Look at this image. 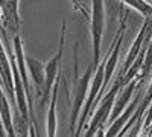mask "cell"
<instances>
[{
	"label": "cell",
	"instance_id": "6da1fadb",
	"mask_svg": "<svg viewBox=\"0 0 152 137\" xmlns=\"http://www.w3.org/2000/svg\"><path fill=\"white\" fill-rule=\"evenodd\" d=\"M122 79H123V73L120 70L116 81L113 82L111 89L107 92V95L104 97H99L97 108L93 110V116H91L90 122H88V128L84 131V136H94V134L104 136V123L108 120V117L111 114V110H113V105L116 102V96L123 87Z\"/></svg>",
	"mask_w": 152,
	"mask_h": 137
},
{
	"label": "cell",
	"instance_id": "7a4b0ae2",
	"mask_svg": "<svg viewBox=\"0 0 152 137\" xmlns=\"http://www.w3.org/2000/svg\"><path fill=\"white\" fill-rule=\"evenodd\" d=\"M66 29L67 24L66 20H62V29H61V41H59V47L56 53L50 58L47 63L44 64V73H46V82H44V90L41 95V101H40V107L43 108L47 102L49 97L52 95L53 85L58 79V76L61 75V61H62V52H64V40H66Z\"/></svg>",
	"mask_w": 152,
	"mask_h": 137
},
{
	"label": "cell",
	"instance_id": "3957f363",
	"mask_svg": "<svg viewBox=\"0 0 152 137\" xmlns=\"http://www.w3.org/2000/svg\"><path fill=\"white\" fill-rule=\"evenodd\" d=\"M105 31V2L104 0H91V18H90V32H91V46H93V64L94 67L100 63V43Z\"/></svg>",
	"mask_w": 152,
	"mask_h": 137
},
{
	"label": "cell",
	"instance_id": "277c9868",
	"mask_svg": "<svg viewBox=\"0 0 152 137\" xmlns=\"http://www.w3.org/2000/svg\"><path fill=\"white\" fill-rule=\"evenodd\" d=\"M94 69L96 67L91 61L82 76L79 79L76 78V93H75L73 102H72V113H70V131H72V134H75V131H76V123H78L79 113L82 111V107L85 104V99L88 95V87H90L91 75L94 73Z\"/></svg>",
	"mask_w": 152,
	"mask_h": 137
},
{
	"label": "cell",
	"instance_id": "5b68a950",
	"mask_svg": "<svg viewBox=\"0 0 152 137\" xmlns=\"http://www.w3.org/2000/svg\"><path fill=\"white\" fill-rule=\"evenodd\" d=\"M104 70H105V61L99 63V66L94 69V75H93V82H91V90H88L87 99H85V104H84V110L81 111V116L78 119V128H76L75 134L79 136L81 133H84V125L87 119L91 116L93 113V105L96 102V97L97 95L102 90V85H104Z\"/></svg>",
	"mask_w": 152,
	"mask_h": 137
},
{
	"label": "cell",
	"instance_id": "8992f818",
	"mask_svg": "<svg viewBox=\"0 0 152 137\" xmlns=\"http://www.w3.org/2000/svg\"><path fill=\"white\" fill-rule=\"evenodd\" d=\"M125 15H122V20H120V28L116 34L113 40V44H111V55L105 59V70H104V85H102V90H105L114 72H116V66L119 63V53H120V44H122V40H123V34H125ZM100 90V92H102Z\"/></svg>",
	"mask_w": 152,
	"mask_h": 137
},
{
	"label": "cell",
	"instance_id": "52a82bcc",
	"mask_svg": "<svg viewBox=\"0 0 152 137\" xmlns=\"http://www.w3.org/2000/svg\"><path fill=\"white\" fill-rule=\"evenodd\" d=\"M14 53H15V64H17V69H18V73H20L24 92H26V96H28V104H29V108H31V119H32V123L35 125V116H34V111H32V95H31V87H29V82H28V73H26V69H28L26 55L23 53L21 38H20L18 34L14 35Z\"/></svg>",
	"mask_w": 152,
	"mask_h": 137
},
{
	"label": "cell",
	"instance_id": "ba28073f",
	"mask_svg": "<svg viewBox=\"0 0 152 137\" xmlns=\"http://www.w3.org/2000/svg\"><path fill=\"white\" fill-rule=\"evenodd\" d=\"M138 85H137V78H134L132 81H129L126 85H123L120 92L117 93L116 96V102H114L113 105V110H111V114L108 117V123H111L116 117H119L122 114V111L126 108V105H128L131 102V99L134 96V93L137 92Z\"/></svg>",
	"mask_w": 152,
	"mask_h": 137
},
{
	"label": "cell",
	"instance_id": "9c48e42d",
	"mask_svg": "<svg viewBox=\"0 0 152 137\" xmlns=\"http://www.w3.org/2000/svg\"><path fill=\"white\" fill-rule=\"evenodd\" d=\"M142 97H143L142 93H137V95L131 99V102L126 105V108L122 111V114H120L119 117H116V119L110 123V128L104 133V136H117V134H120L122 128L126 125V122L131 119V116L134 114V111L137 110L138 104H140V101H142Z\"/></svg>",
	"mask_w": 152,
	"mask_h": 137
},
{
	"label": "cell",
	"instance_id": "30bf717a",
	"mask_svg": "<svg viewBox=\"0 0 152 137\" xmlns=\"http://www.w3.org/2000/svg\"><path fill=\"white\" fill-rule=\"evenodd\" d=\"M26 66L31 72V76L35 84V93L38 97H41L44 90V82H46V73H44V64L32 56L26 55Z\"/></svg>",
	"mask_w": 152,
	"mask_h": 137
},
{
	"label": "cell",
	"instance_id": "8fae6325",
	"mask_svg": "<svg viewBox=\"0 0 152 137\" xmlns=\"http://www.w3.org/2000/svg\"><path fill=\"white\" fill-rule=\"evenodd\" d=\"M59 79L61 75L58 76L56 82H55V89L52 90V97H50V107L47 111V136H55L56 134V99H58V90H59Z\"/></svg>",
	"mask_w": 152,
	"mask_h": 137
},
{
	"label": "cell",
	"instance_id": "7c38bea8",
	"mask_svg": "<svg viewBox=\"0 0 152 137\" xmlns=\"http://www.w3.org/2000/svg\"><path fill=\"white\" fill-rule=\"evenodd\" d=\"M152 76V37L146 46V52H145V58H143V64L140 67V72L137 75V85L140 87L146 79H149Z\"/></svg>",
	"mask_w": 152,
	"mask_h": 137
},
{
	"label": "cell",
	"instance_id": "4fadbf2b",
	"mask_svg": "<svg viewBox=\"0 0 152 137\" xmlns=\"http://www.w3.org/2000/svg\"><path fill=\"white\" fill-rule=\"evenodd\" d=\"M0 116H2V120H3L5 128H6V133L9 136H14L15 131H14V123H12V114L9 111V104L6 101V96L2 92V89H0Z\"/></svg>",
	"mask_w": 152,
	"mask_h": 137
},
{
	"label": "cell",
	"instance_id": "5bb4252c",
	"mask_svg": "<svg viewBox=\"0 0 152 137\" xmlns=\"http://www.w3.org/2000/svg\"><path fill=\"white\" fill-rule=\"evenodd\" d=\"M123 5H128L134 11H137L138 14H142L145 17H152V5L146 0H120Z\"/></svg>",
	"mask_w": 152,
	"mask_h": 137
},
{
	"label": "cell",
	"instance_id": "9a60e30c",
	"mask_svg": "<svg viewBox=\"0 0 152 137\" xmlns=\"http://www.w3.org/2000/svg\"><path fill=\"white\" fill-rule=\"evenodd\" d=\"M151 122H152V102H151V105H149L148 111L145 113V117H143V123H145V128H146L145 134L148 133V128H149V125H151Z\"/></svg>",
	"mask_w": 152,
	"mask_h": 137
},
{
	"label": "cell",
	"instance_id": "2e32d148",
	"mask_svg": "<svg viewBox=\"0 0 152 137\" xmlns=\"http://www.w3.org/2000/svg\"><path fill=\"white\" fill-rule=\"evenodd\" d=\"M3 15H5V12H3V8L0 6V24H2V21H3Z\"/></svg>",
	"mask_w": 152,
	"mask_h": 137
}]
</instances>
